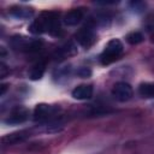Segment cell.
<instances>
[{
    "instance_id": "6da1fadb",
    "label": "cell",
    "mask_w": 154,
    "mask_h": 154,
    "mask_svg": "<svg viewBox=\"0 0 154 154\" xmlns=\"http://www.w3.org/2000/svg\"><path fill=\"white\" fill-rule=\"evenodd\" d=\"M29 30L32 34H43L48 32L52 35H57L60 31L59 16L55 12H43L37 19H35Z\"/></svg>"
},
{
    "instance_id": "7a4b0ae2",
    "label": "cell",
    "mask_w": 154,
    "mask_h": 154,
    "mask_svg": "<svg viewBox=\"0 0 154 154\" xmlns=\"http://www.w3.org/2000/svg\"><path fill=\"white\" fill-rule=\"evenodd\" d=\"M124 51V46L118 38H112L106 45L103 52L100 55V61L102 65H108L116 60H118Z\"/></svg>"
},
{
    "instance_id": "3957f363",
    "label": "cell",
    "mask_w": 154,
    "mask_h": 154,
    "mask_svg": "<svg viewBox=\"0 0 154 154\" xmlns=\"http://www.w3.org/2000/svg\"><path fill=\"white\" fill-rule=\"evenodd\" d=\"M11 46L14 51L24 53H34L41 49L42 41L35 38H28L24 36H13L11 38Z\"/></svg>"
},
{
    "instance_id": "277c9868",
    "label": "cell",
    "mask_w": 154,
    "mask_h": 154,
    "mask_svg": "<svg viewBox=\"0 0 154 154\" xmlns=\"http://www.w3.org/2000/svg\"><path fill=\"white\" fill-rule=\"evenodd\" d=\"M59 111L58 106L54 105H47V103H40L35 107L34 111V120L36 122H47L52 119L54 116H57Z\"/></svg>"
},
{
    "instance_id": "5b68a950",
    "label": "cell",
    "mask_w": 154,
    "mask_h": 154,
    "mask_svg": "<svg viewBox=\"0 0 154 154\" xmlns=\"http://www.w3.org/2000/svg\"><path fill=\"white\" fill-rule=\"evenodd\" d=\"M76 40L81 46L89 48L96 40V34H95L94 26L91 24H87L85 26H83L76 34Z\"/></svg>"
},
{
    "instance_id": "8992f818",
    "label": "cell",
    "mask_w": 154,
    "mask_h": 154,
    "mask_svg": "<svg viewBox=\"0 0 154 154\" xmlns=\"http://www.w3.org/2000/svg\"><path fill=\"white\" fill-rule=\"evenodd\" d=\"M112 95L120 102H125L128 100H130L134 95V90L132 87L126 83V82H117L113 85L112 89Z\"/></svg>"
},
{
    "instance_id": "52a82bcc",
    "label": "cell",
    "mask_w": 154,
    "mask_h": 154,
    "mask_svg": "<svg viewBox=\"0 0 154 154\" xmlns=\"http://www.w3.org/2000/svg\"><path fill=\"white\" fill-rule=\"evenodd\" d=\"M28 117H29L28 108L24 106H17L11 109L5 122L7 124H20V123H24L28 119Z\"/></svg>"
},
{
    "instance_id": "ba28073f",
    "label": "cell",
    "mask_w": 154,
    "mask_h": 154,
    "mask_svg": "<svg viewBox=\"0 0 154 154\" xmlns=\"http://www.w3.org/2000/svg\"><path fill=\"white\" fill-rule=\"evenodd\" d=\"M29 136H30V132L28 130L16 131V132L5 135L1 138V143H2V146H13V144H17V143H20V142L25 141Z\"/></svg>"
},
{
    "instance_id": "9c48e42d",
    "label": "cell",
    "mask_w": 154,
    "mask_h": 154,
    "mask_svg": "<svg viewBox=\"0 0 154 154\" xmlns=\"http://www.w3.org/2000/svg\"><path fill=\"white\" fill-rule=\"evenodd\" d=\"M84 17V8L83 7H77V8H73L71 11H69L65 16H64V23L69 26H73V25H77Z\"/></svg>"
},
{
    "instance_id": "30bf717a",
    "label": "cell",
    "mask_w": 154,
    "mask_h": 154,
    "mask_svg": "<svg viewBox=\"0 0 154 154\" xmlns=\"http://www.w3.org/2000/svg\"><path fill=\"white\" fill-rule=\"evenodd\" d=\"M93 87L90 84H81L72 90V96L77 100H88L93 96Z\"/></svg>"
},
{
    "instance_id": "8fae6325",
    "label": "cell",
    "mask_w": 154,
    "mask_h": 154,
    "mask_svg": "<svg viewBox=\"0 0 154 154\" xmlns=\"http://www.w3.org/2000/svg\"><path fill=\"white\" fill-rule=\"evenodd\" d=\"M10 13L16 18L26 19V18H30L32 16L34 11L31 7H28V6H13V7H11Z\"/></svg>"
},
{
    "instance_id": "7c38bea8",
    "label": "cell",
    "mask_w": 154,
    "mask_h": 154,
    "mask_svg": "<svg viewBox=\"0 0 154 154\" xmlns=\"http://www.w3.org/2000/svg\"><path fill=\"white\" fill-rule=\"evenodd\" d=\"M76 52H77L76 46L72 45L71 42H69V43L64 45L63 47H60V48L55 52V57H57V59H58V58H59V59H65V58H67V57H70V55H73Z\"/></svg>"
},
{
    "instance_id": "4fadbf2b",
    "label": "cell",
    "mask_w": 154,
    "mask_h": 154,
    "mask_svg": "<svg viewBox=\"0 0 154 154\" xmlns=\"http://www.w3.org/2000/svg\"><path fill=\"white\" fill-rule=\"evenodd\" d=\"M46 71V63L45 61H38L37 64H35L32 66V69L30 70V78L32 81H36V79H40L43 73Z\"/></svg>"
},
{
    "instance_id": "5bb4252c",
    "label": "cell",
    "mask_w": 154,
    "mask_h": 154,
    "mask_svg": "<svg viewBox=\"0 0 154 154\" xmlns=\"http://www.w3.org/2000/svg\"><path fill=\"white\" fill-rule=\"evenodd\" d=\"M138 94L144 99H154V83H142V84H140Z\"/></svg>"
},
{
    "instance_id": "9a60e30c",
    "label": "cell",
    "mask_w": 154,
    "mask_h": 154,
    "mask_svg": "<svg viewBox=\"0 0 154 154\" xmlns=\"http://www.w3.org/2000/svg\"><path fill=\"white\" fill-rule=\"evenodd\" d=\"M126 41L130 43V45H138L143 41V35L142 32L140 31H132L130 34H128L126 36Z\"/></svg>"
},
{
    "instance_id": "2e32d148",
    "label": "cell",
    "mask_w": 154,
    "mask_h": 154,
    "mask_svg": "<svg viewBox=\"0 0 154 154\" xmlns=\"http://www.w3.org/2000/svg\"><path fill=\"white\" fill-rule=\"evenodd\" d=\"M76 73H77L79 77H82V78H87V77H89V76L91 75V71H90V69H88V67H79V69L76 71Z\"/></svg>"
},
{
    "instance_id": "e0dca14e",
    "label": "cell",
    "mask_w": 154,
    "mask_h": 154,
    "mask_svg": "<svg viewBox=\"0 0 154 154\" xmlns=\"http://www.w3.org/2000/svg\"><path fill=\"white\" fill-rule=\"evenodd\" d=\"M8 72H10V70L7 69V66H6L4 63H1V64H0V77H1V78H5Z\"/></svg>"
},
{
    "instance_id": "ac0fdd59",
    "label": "cell",
    "mask_w": 154,
    "mask_h": 154,
    "mask_svg": "<svg viewBox=\"0 0 154 154\" xmlns=\"http://www.w3.org/2000/svg\"><path fill=\"white\" fill-rule=\"evenodd\" d=\"M6 89H7V84H2V85H1V91H0V95H4V94H5V91H6Z\"/></svg>"
}]
</instances>
